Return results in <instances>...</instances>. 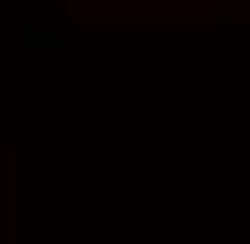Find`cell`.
<instances>
[]
</instances>
